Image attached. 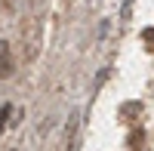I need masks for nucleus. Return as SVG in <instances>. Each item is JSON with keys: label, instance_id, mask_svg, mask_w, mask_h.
I'll return each mask as SVG.
<instances>
[{"label": "nucleus", "instance_id": "f257e3e1", "mask_svg": "<svg viewBox=\"0 0 154 151\" xmlns=\"http://www.w3.org/2000/svg\"><path fill=\"white\" fill-rule=\"evenodd\" d=\"M9 46L6 43H0V77H6V74H9Z\"/></svg>", "mask_w": 154, "mask_h": 151}, {"label": "nucleus", "instance_id": "f03ea898", "mask_svg": "<svg viewBox=\"0 0 154 151\" xmlns=\"http://www.w3.org/2000/svg\"><path fill=\"white\" fill-rule=\"evenodd\" d=\"M145 43H148V46L154 49V31H145Z\"/></svg>", "mask_w": 154, "mask_h": 151}]
</instances>
